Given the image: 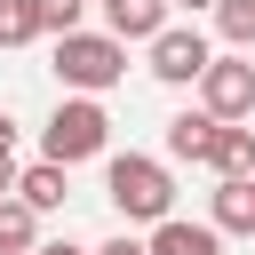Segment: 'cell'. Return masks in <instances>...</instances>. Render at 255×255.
Wrapping results in <instances>:
<instances>
[{
	"mask_svg": "<svg viewBox=\"0 0 255 255\" xmlns=\"http://www.w3.org/2000/svg\"><path fill=\"white\" fill-rule=\"evenodd\" d=\"M167 24V0H104V32L112 40H151Z\"/></svg>",
	"mask_w": 255,
	"mask_h": 255,
	"instance_id": "30bf717a",
	"label": "cell"
},
{
	"mask_svg": "<svg viewBox=\"0 0 255 255\" xmlns=\"http://www.w3.org/2000/svg\"><path fill=\"white\" fill-rule=\"evenodd\" d=\"M88 255H143V239H128V231H120V239H104V247H88Z\"/></svg>",
	"mask_w": 255,
	"mask_h": 255,
	"instance_id": "2e32d148",
	"label": "cell"
},
{
	"mask_svg": "<svg viewBox=\"0 0 255 255\" xmlns=\"http://www.w3.org/2000/svg\"><path fill=\"white\" fill-rule=\"evenodd\" d=\"M247 183H255V175H247Z\"/></svg>",
	"mask_w": 255,
	"mask_h": 255,
	"instance_id": "44dd1931",
	"label": "cell"
},
{
	"mask_svg": "<svg viewBox=\"0 0 255 255\" xmlns=\"http://www.w3.org/2000/svg\"><path fill=\"white\" fill-rule=\"evenodd\" d=\"M167 8H215V0H167Z\"/></svg>",
	"mask_w": 255,
	"mask_h": 255,
	"instance_id": "ffe728a7",
	"label": "cell"
},
{
	"mask_svg": "<svg viewBox=\"0 0 255 255\" xmlns=\"http://www.w3.org/2000/svg\"><path fill=\"white\" fill-rule=\"evenodd\" d=\"M0 151H16V120L8 112H0Z\"/></svg>",
	"mask_w": 255,
	"mask_h": 255,
	"instance_id": "d6986e66",
	"label": "cell"
},
{
	"mask_svg": "<svg viewBox=\"0 0 255 255\" xmlns=\"http://www.w3.org/2000/svg\"><path fill=\"white\" fill-rule=\"evenodd\" d=\"M207 223H215V231L255 239V183H247V175H223V183L207 191Z\"/></svg>",
	"mask_w": 255,
	"mask_h": 255,
	"instance_id": "52a82bcc",
	"label": "cell"
},
{
	"mask_svg": "<svg viewBox=\"0 0 255 255\" xmlns=\"http://www.w3.org/2000/svg\"><path fill=\"white\" fill-rule=\"evenodd\" d=\"M143 255H223V231L215 223H183V215H159Z\"/></svg>",
	"mask_w": 255,
	"mask_h": 255,
	"instance_id": "8992f818",
	"label": "cell"
},
{
	"mask_svg": "<svg viewBox=\"0 0 255 255\" xmlns=\"http://www.w3.org/2000/svg\"><path fill=\"white\" fill-rule=\"evenodd\" d=\"M16 199H24L32 215H56V207L72 199V167H56V159H40V167H16Z\"/></svg>",
	"mask_w": 255,
	"mask_h": 255,
	"instance_id": "ba28073f",
	"label": "cell"
},
{
	"mask_svg": "<svg viewBox=\"0 0 255 255\" xmlns=\"http://www.w3.org/2000/svg\"><path fill=\"white\" fill-rule=\"evenodd\" d=\"M24 247H40V215L0 191V255H24Z\"/></svg>",
	"mask_w": 255,
	"mask_h": 255,
	"instance_id": "7c38bea8",
	"label": "cell"
},
{
	"mask_svg": "<svg viewBox=\"0 0 255 255\" xmlns=\"http://www.w3.org/2000/svg\"><path fill=\"white\" fill-rule=\"evenodd\" d=\"M24 40H40L32 0H0V48H24Z\"/></svg>",
	"mask_w": 255,
	"mask_h": 255,
	"instance_id": "9a60e30c",
	"label": "cell"
},
{
	"mask_svg": "<svg viewBox=\"0 0 255 255\" xmlns=\"http://www.w3.org/2000/svg\"><path fill=\"white\" fill-rule=\"evenodd\" d=\"M207 143H215V112H175L167 120V159H207Z\"/></svg>",
	"mask_w": 255,
	"mask_h": 255,
	"instance_id": "8fae6325",
	"label": "cell"
},
{
	"mask_svg": "<svg viewBox=\"0 0 255 255\" xmlns=\"http://www.w3.org/2000/svg\"><path fill=\"white\" fill-rule=\"evenodd\" d=\"M215 32L231 48H255V0H215Z\"/></svg>",
	"mask_w": 255,
	"mask_h": 255,
	"instance_id": "4fadbf2b",
	"label": "cell"
},
{
	"mask_svg": "<svg viewBox=\"0 0 255 255\" xmlns=\"http://www.w3.org/2000/svg\"><path fill=\"white\" fill-rule=\"evenodd\" d=\"M32 255H88V247H72V239H40Z\"/></svg>",
	"mask_w": 255,
	"mask_h": 255,
	"instance_id": "e0dca14e",
	"label": "cell"
},
{
	"mask_svg": "<svg viewBox=\"0 0 255 255\" xmlns=\"http://www.w3.org/2000/svg\"><path fill=\"white\" fill-rule=\"evenodd\" d=\"M199 167H215V175H255V128L215 120V143H207V159H199Z\"/></svg>",
	"mask_w": 255,
	"mask_h": 255,
	"instance_id": "9c48e42d",
	"label": "cell"
},
{
	"mask_svg": "<svg viewBox=\"0 0 255 255\" xmlns=\"http://www.w3.org/2000/svg\"><path fill=\"white\" fill-rule=\"evenodd\" d=\"M143 48H151V80H167V88H191V80L207 72V56H215L191 24H159Z\"/></svg>",
	"mask_w": 255,
	"mask_h": 255,
	"instance_id": "5b68a950",
	"label": "cell"
},
{
	"mask_svg": "<svg viewBox=\"0 0 255 255\" xmlns=\"http://www.w3.org/2000/svg\"><path fill=\"white\" fill-rule=\"evenodd\" d=\"M191 88H199V112H215V120H255V64H247V48L207 56V72H199Z\"/></svg>",
	"mask_w": 255,
	"mask_h": 255,
	"instance_id": "277c9868",
	"label": "cell"
},
{
	"mask_svg": "<svg viewBox=\"0 0 255 255\" xmlns=\"http://www.w3.org/2000/svg\"><path fill=\"white\" fill-rule=\"evenodd\" d=\"M80 16H88V0H32V24L56 40V32H80Z\"/></svg>",
	"mask_w": 255,
	"mask_h": 255,
	"instance_id": "5bb4252c",
	"label": "cell"
},
{
	"mask_svg": "<svg viewBox=\"0 0 255 255\" xmlns=\"http://www.w3.org/2000/svg\"><path fill=\"white\" fill-rule=\"evenodd\" d=\"M104 191H112L120 223H159V215H175V175H167V159L112 151V159H104Z\"/></svg>",
	"mask_w": 255,
	"mask_h": 255,
	"instance_id": "6da1fadb",
	"label": "cell"
},
{
	"mask_svg": "<svg viewBox=\"0 0 255 255\" xmlns=\"http://www.w3.org/2000/svg\"><path fill=\"white\" fill-rule=\"evenodd\" d=\"M56 80L72 96H104L128 80V40L112 32H56Z\"/></svg>",
	"mask_w": 255,
	"mask_h": 255,
	"instance_id": "7a4b0ae2",
	"label": "cell"
},
{
	"mask_svg": "<svg viewBox=\"0 0 255 255\" xmlns=\"http://www.w3.org/2000/svg\"><path fill=\"white\" fill-rule=\"evenodd\" d=\"M104 143H112V112H104L96 96H64V104L48 112V128H40V159H56V167L96 159Z\"/></svg>",
	"mask_w": 255,
	"mask_h": 255,
	"instance_id": "3957f363",
	"label": "cell"
},
{
	"mask_svg": "<svg viewBox=\"0 0 255 255\" xmlns=\"http://www.w3.org/2000/svg\"><path fill=\"white\" fill-rule=\"evenodd\" d=\"M0 191H16V151H0Z\"/></svg>",
	"mask_w": 255,
	"mask_h": 255,
	"instance_id": "ac0fdd59",
	"label": "cell"
}]
</instances>
